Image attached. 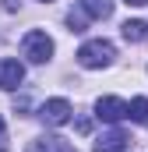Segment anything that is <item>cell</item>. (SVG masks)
Returning a JSON list of instances; mask_svg holds the SVG:
<instances>
[{
    "mask_svg": "<svg viewBox=\"0 0 148 152\" xmlns=\"http://www.w3.org/2000/svg\"><path fill=\"white\" fill-rule=\"evenodd\" d=\"M113 57H116V46H113L110 39H88V42L78 50V64L88 67V71H95V67H110Z\"/></svg>",
    "mask_w": 148,
    "mask_h": 152,
    "instance_id": "6da1fadb",
    "label": "cell"
},
{
    "mask_svg": "<svg viewBox=\"0 0 148 152\" xmlns=\"http://www.w3.org/2000/svg\"><path fill=\"white\" fill-rule=\"evenodd\" d=\"M21 53L32 64H46L53 57V39L46 36L42 28H32V32H25V39H21Z\"/></svg>",
    "mask_w": 148,
    "mask_h": 152,
    "instance_id": "7a4b0ae2",
    "label": "cell"
},
{
    "mask_svg": "<svg viewBox=\"0 0 148 152\" xmlns=\"http://www.w3.org/2000/svg\"><path fill=\"white\" fill-rule=\"evenodd\" d=\"M39 117H42L49 127H60V124L71 120V103H67V99H46L42 110H39Z\"/></svg>",
    "mask_w": 148,
    "mask_h": 152,
    "instance_id": "3957f363",
    "label": "cell"
},
{
    "mask_svg": "<svg viewBox=\"0 0 148 152\" xmlns=\"http://www.w3.org/2000/svg\"><path fill=\"white\" fill-rule=\"evenodd\" d=\"M95 117H99V120H106V124H116V120H123V117H127V103H123V99H116V96H102V99L95 103Z\"/></svg>",
    "mask_w": 148,
    "mask_h": 152,
    "instance_id": "277c9868",
    "label": "cell"
},
{
    "mask_svg": "<svg viewBox=\"0 0 148 152\" xmlns=\"http://www.w3.org/2000/svg\"><path fill=\"white\" fill-rule=\"evenodd\" d=\"M21 81H25V67H21V60L4 57V60H0V88H18Z\"/></svg>",
    "mask_w": 148,
    "mask_h": 152,
    "instance_id": "5b68a950",
    "label": "cell"
},
{
    "mask_svg": "<svg viewBox=\"0 0 148 152\" xmlns=\"http://www.w3.org/2000/svg\"><path fill=\"white\" fill-rule=\"evenodd\" d=\"M131 149V138L123 131H106L95 138V152H127Z\"/></svg>",
    "mask_w": 148,
    "mask_h": 152,
    "instance_id": "8992f818",
    "label": "cell"
},
{
    "mask_svg": "<svg viewBox=\"0 0 148 152\" xmlns=\"http://www.w3.org/2000/svg\"><path fill=\"white\" fill-rule=\"evenodd\" d=\"M78 7H81L88 18H95V21L113 14V0H78Z\"/></svg>",
    "mask_w": 148,
    "mask_h": 152,
    "instance_id": "52a82bcc",
    "label": "cell"
},
{
    "mask_svg": "<svg viewBox=\"0 0 148 152\" xmlns=\"http://www.w3.org/2000/svg\"><path fill=\"white\" fill-rule=\"evenodd\" d=\"M28 152H74L64 138H57V134H46V138H39L28 145Z\"/></svg>",
    "mask_w": 148,
    "mask_h": 152,
    "instance_id": "ba28073f",
    "label": "cell"
},
{
    "mask_svg": "<svg viewBox=\"0 0 148 152\" xmlns=\"http://www.w3.org/2000/svg\"><path fill=\"white\" fill-rule=\"evenodd\" d=\"M123 39H127V42H145L148 39V21H141V18L123 21Z\"/></svg>",
    "mask_w": 148,
    "mask_h": 152,
    "instance_id": "9c48e42d",
    "label": "cell"
},
{
    "mask_svg": "<svg viewBox=\"0 0 148 152\" xmlns=\"http://www.w3.org/2000/svg\"><path fill=\"white\" fill-rule=\"evenodd\" d=\"M127 117L138 120V124H148V99H145V96H138V99L127 103Z\"/></svg>",
    "mask_w": 148,
    "mask_h": 152,
    "instance_id": "30bf717a",
    "label": "cell"
},
{
    "mask_svg": "<svg viewBox=\"0 0 148 152\" xmlns=\"http://www.w3.org/2000/svg\"><path fill=\"white\" fill-rule=\"evenodd\" d=\"M85 21H88V14H85L81 7L67 14V25H71V32H85Z\"/></svg>",
    "mask_w": 148,
    "mask_h": 152,
    "instance_id": "8fae6325",
    "label": "cell"
},
{
    "mask_svg": "<svg viewBox=\"0 0 148 152\" xmlns=\"http://www.w3.org/2000/svg\"><path fill=\"white\" fill-rule=\"evenodd\" d=\"M0 152H7V134H4V117H0Z\"/></svg>",
    "mask_w": 148,
    "mask_h": 152,
    "instance_id": "7c38bea8",
    "label": "cell"
},
{
    "mask_svg": "<svg viewBox=\"0 0 148 152\" xmlns=\"http://www.w3.org/2000/svg\"><path fill=\"white\" fill-rule=\"evenodd\" d=\"M4 11H18V0H4Z\"/></svg>",
    "mask_w": 148,
    "mask_h": 152,
    "instance_id": "4fadbf2b",
    "label": "cell"
},
{
    "mask_svg": "<svg viewBox=\"0 0 148 152\" xmlns=\"http://www.w3.org/2000/svg\"><path fill=\"white\" fill-rule=\"evenodd\" d=\"M127 4H134V7H145V4H148V0H127Z\"/></svg>",
    "mask_w": 148,
    "mask_h": 152,
    "instance_id": "5bb4252c",
    "label": "cell"
},
{
    "mask_svg": "<svg viewBox=\"0 0 148 152\" xmlns=\"http://www.w3.org/2000/svg\"><path fill=\"white\" fill-rule=\"evenodd\" d=\"M46 4H49V0H46Z\"/></svg>",
    "mask_w": 148,
    "mask_h": 152,
    "instance_id": "9a60e30c",
    "label": "cell"
}]
</instances>
